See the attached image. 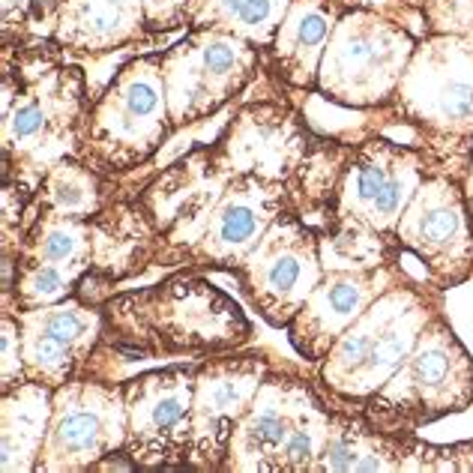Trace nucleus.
<instances>
[{"label": "nucleus", "mask_w": 473, "mask_h": 473, "mask_svg": "<svg viewBox=\"0 0 473 473\" xmlns=\"http://www.w3.org/2000/svg\"><path fill=\"white\" fill-rule=\"evenodd\" d=\"M393 100L402 111V124L411 129L417 147V129L440 135L473 138V52L459 36H435L413 52Z\"/></svg>", "instance_id": "12"}, {"label": "nucleus", "mask_w": 473, "mask_h": 473, "mask_svg": "<svg viewBox=\"0 0 473 473\" xmlns=\"http://www.w3.org/2000/svg\"><path fill=\"white\" fill-rule=\"evenodd\" d=\"M4 309L19 317L24 381L45 383L52 389L78 378L102 339V306L84 303L81 297H67L39 309H19L4 300Z\"/></svg>", "instance_id": "19"}, {"label": "nucleus", "mask_w": 473, "mask_h": 473, "mask_svg": "<svg viewBox=\"0 0 473 473\" xmlns=\"http://www.w3.org/2000/svg\"><path fill=\"white\" fill-rule=\"evenodd\" d=\"M336 0H293L273 36V67L291 87H317V69L339 19Z\"/></svg>", "instance_id": "23"}, {"label": "nucleus", "mask_w": 473, "mask_h": 473, "mask_svg": "<svg viewBox=\"0 0 473 473\" xmlns=\"http://www.w3.org/2000/svg\"><path fill=\"white\" fill-rule=\"evenodd\" d=\"M54 389L36 381H21L0 393V470L36 473L48 422H52Z\"/></svg>", "instance_id": "24"}, {"label": "nucleus", "mask_w": 473, "mask_h": 473, "mask_svg": "<svg viewBox=\"0 0 473 473\" xmlns=\"http://www.w3.org/2000/svg\"><path fill=\"white\" fill-rule=\"evenodd\" d=\"M105 204H108V198L102 192L100 171H93L76 156L57 159L43 174V180H39L34 192L36 210H48V213L72 219H93Z\"/></svg>", "instance_id": "26"}, {"label": "nucleus", "mask_w": 473, "mask_h": 473, "mask_svg": "<svg viewBox=\"0 0 473 473\" xmlns=\"http://www.w3.org/2000/svg\"><path fill=\"white\" fill-rule=\"evenodd\" d=\"M171 126L189 129L225 108L258 69L261 48L213 28H192L180 45L156 54Z\"/></svg>", "instance_id": "7"}, {"label": "nucleus", "mask_w": 473, "mask_h": 473, "mask_svg": "<svg viewBox=\"0 0 473 473\" xmlns=\"http://www.w3.org/2000/svg\"><path fill=\"white\" fill-rule=\"evenodd\" d=\"M411 276L402 258H389L372 267H348V270H324L321 282L309 293L293 321L285 327L293 354L306 365H317L336 345L339 336L369 309L383 291H389Z\"/></svg>", "instance_id": "18"}, {"label": "nucleus", "mask_w": 473, "mask_h": 473, "mask_svg": "<svg viewBox=\"0 0 473 473\" xmlns=\"http://www.w3.org/2000/svg\"><path fill=\"white\" fill-rule=\"evenodd\" d=\"M396 246L413 255L437 288H459L473 276V213L464 189L446 174L420 183L396 225Z\"/></svg>", "instance_id": "13"}, {"label": "nucleus", "mask_w": 473, "mask_h": 473, "mask_svg": "<svg viewBox=\"0 0 473 473\" xmlns=\"http://www.w3.org/2000/svg\"><path fill=\"white\" fill-rule=\"evenodd\" d=\"M84 102L91 105L84 72L67 63L36 67L15 91L12 81L4 78V159L15 156L19 162L15 180L24 183V174H30L39 186L57 159L76 156Z\"/></svg>", "instance_id": "5"}, {"label": "nucleus", "mask_w": 473, "mask_h": 473, "mask_svg": "<svg viewBox=\"0 0 473 473\" xmlns=\"http://www.w3.org/2000/svg\"><path fill=\"white\" fill-rule=\"evenodd\" d=\"M153 267L165 270V236L138 198H111L91 219V273L81 279L76 297L102 306L117 293V285Z\"/></svg>", "instance_id": "20"}, {"label": "nucleus", "mask_w": 473, "mask_h": 473, "mask_svg": "<svg viewBox=\"0 0 473 473\" xmlns=\"http://www.w3.org/2000/svg\"><path fill=\"white\" fill-rule=\"evenodd\" d=\"M174 132L159 57H135L87 105L76 159L93 171L124 174L156 156Z\"/></svg>", "instance_id": "4"}, {"label": "nucleus", "mask_w": 473, "mask_h": 473, "mask_svg": "<svg viewBox=\"0 0 473 473\" xmlns=\"http://www.w3.org/2000/svg\"><path fill=\"white\" fill-rule=\"evenodd\" d=\"M102 315V339L78 378L124 383L138 374V365L204 360L243 350L255 339L249 315L231 293L192 270L111 293Z\"/></svg>", "instance_id": "1"}, {"label": "nucleus", "mask_w": 473, "mask_h": 473, "mask_svg": "<svg viewBox=\"0 0 473 473\" xmlns=\"http://www.w3.org/2000/svg\"><path fill=\"white\" fill-rule=\"evenodd\" d=\"M444 288L435 282L405 276L383 291L321 363L312 365L324 396L339 402H365L402 369L417 348L420 333L437 312H444Z\"/></svg>", "instance_id": "2"}, {"label": "nucleus", "mask_w": 473, "mask_h": 473, "mask_svg": "<svg viewBox=\"0 0 473 473\" xmlns=\"http://www.w3.org/2000/svg\"><path fill=\"white\" fill-rule=\"evenodd\" d=\"M321 276V231L303 222L293 210H285L249 252L234 279L261 321L273 330H285Z\"/></svg>", "instance_id": "8"}, {"label": "nucleus", "mask_w": 473, "mask_h": 473, "mask_svg": "<svg viewBox=\"0 0 473 473\" xmlns=\"http://www.w3.org/2000/svg\"><path fill=\"white\" fill-rule=\"evenodd\" d=\"M293 0H207L192 28H213L246 39L255 48H270Z\"/></svg>", "instance_id": "27"}, {"label": "nucleus", "mask_w": 473, "mask_h": 473, "mask_svg": "<svg viewBox=\"0 0 473 473\" xmlns=\"http://www.w3.org/2000/svg\"><path fill=\"white\" fill-rule=\"evenodd\" d=\"M124 383L72 378L54 389L36 473H87L126 446Z\"/></svg>", "instance_id": "9"}, {"label": "nucleus", "mask_w": 473, "mask_h": 473, "mask_svg": "<svg viewBox=\"0 0 473 473\" xmlns=\"http://www.w3.org/2000/svg\"><path fill=\"white\" fill-rule=\"evenodd\" d=\"M350 405L374 426L411 435L468 411L473 405V357L455 336L446 312L426 324L417 348L378 393Z\"/></svg>", "instance_id": "3"}, {"label": "nucleus", "mask_w": 473, "mask_h": 473, "mask_svg": "<svg viewBox=\"0 0 473 473\" xmlns=\"http://www.w3.org/2000/svg\"><path fill=\"white\" fill-rule=\"evenodd\" d=\"M413 52L402 24L372 10H348L321 57L317 91L345 108H378L393 100Z\"/></svg>", "instance_id": "6"}, {"label": "nucleus", "mask_w": 473, "mask_h": 473, "mask_svg": "<svg viewBox=\"0 0 473 473\" xmlns=\"http://www.w3.org/2000/svg\"><path fill=\"white\" fill-rule=\"evenodd\" d=\"M15 261L78 267L91 273V219L48 213V210H36L30 201L28 231H24Z\"/></svg>", "instance_id": "25"}, {"label": "nucleus", "mask_w": 473, "mask_h": 473, "mask_svg": "<svg viewBox=\"0 0 473 473\" xmlns=\"http://www.w3.org/2000/svg\"><path fill=\"white\" fill-rule=\"evenodd\" d=\"M291 210L288 186L255 174H236L210 213L183 270L236 273L276 219Z\"/></svg>", "instance_id": "16"}, {"label": "nucleus", "mask_w": 473, "mask_h": 473, "mask_svg": "<svg viewBox=\"0 0 473 473\" xmlns=\"http://www.w3.org/2000/svg\"><path fill=\"white\" fill-rule=\"evenodd\" d=\"M147 34L141 0H63L52 39L76 54H111Z\"/></svg>", "instance_id": "22"}, {"label": "nucleus", "mask_w": 473, "mask_h": 473, "mask_svg": "<svg viewBox=\"0 0 473 473\" xmlns=\"http://www.w3.org/2000/svg\"><path fill=\"white\" fill-rule=\"evenodd\" d=\"M468 45H470V52H473V28H470V36H468Z\"/></svg>", "instance_id": "31"}, {"label": "nucleus", "mask_w": 473, "mask_h": 473, "mask_svg": "<svg viewBox=\"0 0 473 473\" xmlns=\"http://www.w3.org/2000/svg\"><path fill=\"white\" fill-rule=\"evenodd\" d=\"M317 398L321 389L312 365L309 372H300L293 365L273 363L228 444L222 473H276L282 450Z\"/></svg>", "instance_id": "17"}, {"label": "nucleus", "mask_w": 473, "mask_h": 473, "mask_svg": "<svg viewBox=\"0 0 473 473\" xmlns=\"http://www.w3.org/2000/svg\"><path fill=\"white\" fill-rule=\"evenodd\" d=\"M147 34H165L174 28H192L207 0H141Z\"/></svg>", "instance_id": "29"}, {"label": "nucleus", "mask_w": 473, "mask_h": 473, "mask_svg": "<svg viewBox=\"0 0 473 473\" xmlns=\"http://www.w3.org/2000/svg\"><path fill=\"white\" fill-rule=\"evenodd\" d=\"M312 132L300 124L297 114L282 105L261 102L249 105L228 124L225 135L216 141L219 156L231 168V174H255L267 180L288 183L306 156Z\"/></svg>", "instance_id": "21"}, {"label": "nucleus", "mask_w": 473, "mask_h": 473, "mask_svg": "<svg viewBox=\"0 0 473 473\" xmlns=\"http://www.w3.org/2000/svg\"><path fill=\"white\" fill-rule=\"evenodd\" d=\"M198 360L144 369L124 381L126 446L138 470L189 468L192 396Z\"/></svg>", "instance_id": "10"}, {"label": "nucleus", "mask_w": 473, "mask_h": 473, "mask_svg": "<svg viewBox=\"0 0 473 473\" xmlns=\"http://www.w3.org/2000/svg\"><path fill=\"white\" fill-rule=\"evenodd\" d=\"M87 270L60 264H36V261H15L12 279L4 285L0 297L10 300L19 309H39L76 297L81 279Z\"/></svg>", "instance_id": "28"}, {"label": "nucleus", "mask_w": 473, "mask_h": 473, "mask_svg": "<svg viewBox=\"0 0 473 473\" xmlns=\"http://www.w3.org/2000/svg\"><path fill=\"white\" fill-rule=\"evenodd\" d=\"M422 168L426 162L411 144H398L393 138H369L357 144L341 177L336 210L324 228L348 225L396 240L398 219L426 180Z\"/></svg>", "instance_id": "11"}, {"label": "nucleus", "mask_w": 473, "mask_h": 473, "mask_svg": "<svg viewBox=\"0 0 473 473\" xmlns=\"http://www.w3.org/2000/svg\"><path fill=\"white\" fill-rule=\"evenodd\" d=\"M270 369L273 360H267V354H252L246 348L198 360L192 396L189 470L222 473L228 444Z\"/></svg>", "instance_id": "15"}, {"label": "nucleus", "mask_w": 473, "mask_h": 473, "mask_svg": "<svg viewBox=\"0 0 473 473\" xmlns=\"http://www.w3.org/2000/svg\"><path fill=\"white\" fill-rule=\"evenodd\" d=\"M231 177V168L219 156L216 144H207L177 156L168 168L156 171L150 183H144L138 201L165 236V270L186 267Z\"/></svg>", "instance_id": "14"}, {"label": "nucleus", "mask_w": 473, "mask_h": 473, "mask_svg": "<svg viewBox=\"0 0 473 473\" xmlns=\"http://www.w3.org/2000/svg\"><path fill=\"white\" fill-rule=\"evenodd\" d=\"M24 381V350L19 317L10 309L0 312V393Z\"/></svg>", "instance_id": "30"}]
</instances>
